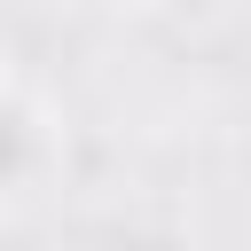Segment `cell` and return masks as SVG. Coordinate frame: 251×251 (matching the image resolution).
<instances>
[{"label":"cell","mask_w":251,"mask_h":251,"mask_svg":"<svg viewBox=\"0 0 251 251\" xmlns=\"http://www.w3.org/2000/svg\"><path fill=\"white\" fill-rule=\"evenodd\" d=\"M149 8H157V0H149Z\"/></svg>","instance_id":"3"},{"label":"cell","mask_w":251,"mask_h":251,"mask_svg":"<svg viewBox=\"0 0 251 251\" xmlns=\"http://www.w3.org/2000/svg\"><path fill=\"white\" fill-rule=\"evenodd\" d=\"M71 173V133L63 110L31 86V78H0V212H31L63 188Z\"/></svg>","instance_id":"1"},{"label":"cell","mask_w":251,"mask_h":251,"mask_svg":"<svg viewBox=\"0 0 251 251\" xmlns=\"http://www.w3.org/2000/svg\"><path fill=\"white\" fill-rule=\"evenodd\" d=\"M0 78H8V31H0Z\"/></svg>","instance_id":"2"}]
</instances>
